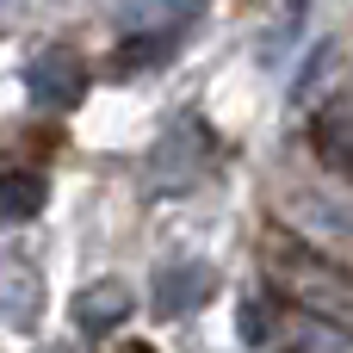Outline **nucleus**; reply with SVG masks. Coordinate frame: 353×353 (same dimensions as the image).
Instances as JSON below:
<instances>
[{
    "mask_svg": "<svg viewBox=\"0 0 353 353\" xmlns=\"http://www.w3.org/2000/svg\"><path fill=\"white\" fill-rule=\"evenodd\" d=\"M81 62H74V50H62V43H50L43 56H31L25 62V87H31V99L37 105H74L81 99Z\"/></svg>",
    "mask_w": 353,
    "mask_h": 353,
    "instance_id": "3",
    "label": "nucleus"
},
{
    "mask_svg": "<svg viewBox=\"0 0 353 353\" xmlns=\"http://www.w3.org/2000/svg\"><path fill=\"white\" fill-rule=\"evenodd\" d=\"M43 211V180L37 174H0V230L31 223Z\"/></svg>",
    "mask_w": 353,
    "mask_h": 353,
    "instance_id": "7",
    "label": "nucleus"
},
{
    "mask_svg": "<svg viewBox=\"0 0 353 353\" xmlns=\"http://www.w3.org/2000/svg\"><path fill=\"white\" fill-rule=\"evenodd\" d=\"M329 62H335V50H329V43H310V62L292 74V105H304V99L316 93V81L329 74Z\"/></svg>",
    "mask_w": 353,
    "mask_h": 353,
    "instance_id": "8",
    "label": "nucleus"
},
{
    "mask_svg": "<svg viewBox=\"0 0 353 353\" xmlns=\"http://www.w3.org/2000/svg\"><path fill=\"white\" fill-rule=\"evenodd\" d=\"M0 316L12 323V329H37V316H43V279H37V267L31 261H0Z\"/></svg>",
    "mask_w": 353,
    "mask_h": 353,
    "instance_id": "5",
    "label": "nucleus"
},
{
    "mask_svg": "<svg viewBox=\"0 0 353 353\" xmlns=\"http://www.w3.org/2000/svg\"><path fill=\"white\" fill-rule=\"evenodd\" d=\"M130 304H137V298H130L124 279H93V285L74 292V329L99 341V335H112V329L130 323Z\"/></svg>",
    "mask_w": 353,
    "mask_h": 353,
    "instance_id": "4",
    "label": "nucleus"
},
{
    "mask_svg": "<svg viewBox=\"0 0 353 353\" xmlns=\"http://www.w3.org/2000/svg\"><path fill=\"white\" fill-rule=\"evenodd\" d=\"M137 19L155 25V31H130V37H124V50H118V74H137V68H155V62L180 56V37L199 25V6H143Z\"/></svg>",
    "mask_w": 353,
    "mask_h": 353,
    "instance_id": "1",
    "label": "nucleus"
},
{
    "mask_svg": "<svg viewBox=\"0 0 353 353\" xmlns=\"http://www.w3.org/2000/svg\"><path fill=\"white\" fill-rule=\"evenodd\" d=\"M192 174H199V149H192V124H186V130L161 137V149H155V186L180 192V186H192Z\"/></svg>",
    "mask_w": 353,
    "mask_h": 353,
    "instance_id": "6",
    "label": "nucleus"
},
{
    "mask_svg": "<svg viewBox=\"0 0 353 353\" xmlns=\"http://www.w3.org/2000/svg\"><path fill=\"white\" fill-rule=\"evenodd\" d=\"M242 341H248V347H261V341H267V329H261V310H254V304H242Z\"/></svg>",
    "mask_w": 353,
    "mask_h": 353,
    "instance_id": "9",
    "label": "nucleus"
},
{
    "mask_svg": "<svg viewBox=\"0 0 353 353\" xmlns=\"http://www.w3.org/2000/svg\"><path fill=\"white\" fill-rule=\"evenodd\" d=\"M149 292H155V298H149L155 316H161V323H180V316H192V310L211 304V292H217V267H211V261H192V254H186V261H161Z\"/></svg>",
    "mask_w": 353,
    "mask_h": 353,
    "instance_id": "2",
    "label": "nucleus"
}]
</instances>
